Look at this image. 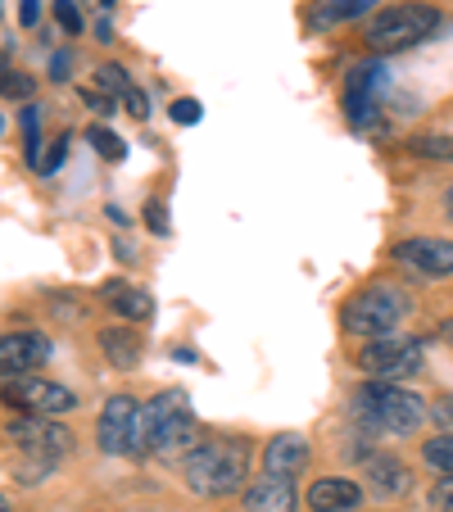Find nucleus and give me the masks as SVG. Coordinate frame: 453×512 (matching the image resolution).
<instances>
[{
    "mask_svg": "<svg viewBox=\"0 0 453 512\" xmlns=\"http://www.w3.org/2000/svg\"><path fill=\"white\" fill-rule=\"evenodd\" d=\"M245 476H250V445L232 435L200 440L182 458V481L200 499H232L236 490H245Z\"/></svg>",
    "mask_w": 453,
    "mask_h": 512,
    "instance_id": "nucleus-1",
    "label": "nucleus"
},
{
    "mask_svg": "<svg viewBox=\"0 0 453 512\" xmlns=\"http://www.w3.org/2000/svg\"><path fill=\"white\" fill-rule=\"evenodd\" d=\"M200 445V422H195L186 390H159L150 404H141V431H136V454L186 458Z\"/></svg>",
    "mask_w": 453,
    "mask_h": 512,
    "instance_id": "nucleus-2",
    "label": "nucleus"
},
{
    "mask_svg": "<svg viewBox=\"0 0 453 512\" xmlns=\"http://www.w3.org/2000/svg\"><path fill=\"white\" fill-rule=\"evenodd\" d=\"M354 417L367 431L381 435H413L426 422V399L404 390L399 381H367L354 390Z\"/></svg>",
    "mask_w": 453,
    "mask_h": 512,
    "instance_id": "nucleus-3",
    "label": "nucleus"
},
{
    "mask_svg": "<svg viewBox=\"0 0 453 512\" xmlns=\"http://www.w3.org/2000/svg\"><path fill=\"white\" fill-rule=\"evenodd\" d=\"M435 28H440V10H435L431 0H399V5H386V10L367 23L363 41L376 55H395V50L426 41Z\"/></svg>",
    "mask_w": 453,
    "mask_h": 512,
    "instance_id": "nucleus-4",
    "label": "nucleus"
},
{
    "mask_svg": "<svg viewBox=\"0 0 453 512\" xmlns=\"http://www.w3.org/2000/svg\"><path fill=\"white\" fill-rule=\"evenodd\" d=\"M408 313V295L399 286H363L358 295H349L345 313H340V327L349 336H363V340H376V336H390V331L404 322Z\"/></svg>",
    "mask_w": 453,
    "mask_h": 512,
    "instance_id": "nucleus-5",
    "label": "nucleus"
},
{
    "mask_svg": "<svg viewBox=\"0 0 453 512\" xmlns=\"http://www.w3.org/2000/svg\"><path fill=\"white\" fill-rule=\"evenodd\" d=\"M0 404L23 417H59V413H73V408H78V395L68 386H59V381H46L32 372V377H5Z\"/></svg>",
    "mask_w": 453,
    "mask_h": 512,
    "instance_id": "nucleus-6",
    "label": "nucleus"
},
{
    "mask_svg": "<svg viewBox=\"0 0 453 512\" xmlns=\"http://www.w3.org/2000/svg\"><path fill=\"white\" fill-rule=\"evenodd\" d=\"M422 340L413 336H376L358 349V368L372 381H404L422 372Z\"/></svg>",
    "mask_w": 453,
    "mask_h": 512,
    "instance_id": "nucleus-7",
    "label": "nucleus"
},
{
    "mask_svg": "<svg viewBox=\"0 0 453 512\" xmlns=\"http://www.w3.org/2000/svg\"><path fill=\"white\" fill-rule=\"evenodd\" d=\"M381 91H386V64L381 59H367V64L349 68L345 91H340V109H345L349 127L367 132L381 118Z\"/></svg>",
    "mask_w": 453,
    "mask_h": 512,
    "instance_id": "nucleus-8",
    "label": "nucleus"
},
{
    "mask_svg": "<svg viewBox=\"0 0 453 512\" xmlns=\"http://www.w3.org/2000/svg\"><path fill=\"white\" fill-rule=\"evenodd\" d=\"M136 431H141V404L132 395H114L100 408V422H96L100 454H109V458L136 454Z\"/></svg>",
    "mask_w": 453,
    "mask_h": 512,
    "instance_id": "nucleus-9",
    "label": "nucleus"
},
{
    "mask_svg": "<svg viewBox=\"0 0 453 512\" xmlns=\"http://www.w3.org/2000/svg\"><path fill=\"white\" fill-rule=\"evenodd\" d=\"M10 440L23 454H32L37 463L50 467H55V458H64L73 449V431L59 426L55 417H19V422H10Z\"/></svg>",
    "mask_w": 453,
    "mask_h": 512,
    "instance_id": "nucleus-10",
    "label": "nucleus"
},
{
    "mask_svg": "<svg viewBox=\"0 0 453 512\" xmlns=\"http://www.w3.org/2000/svg\"><path fill=\"white\" fill-rule=\"evenodd\" d=\"M50 340L41 331H5L0 336V377H32L46 368Z\"/></svg>",
    "mask_w": 453,
    "mask_h": 512,
    "instance_id": "nucleus-11",
    "label": "nucleus"
},
{
    "mask_svg": "<svg viewBox=\"0 0 453 512\" xmlns=\"http://www.w3.org/2000/svg\"><path fill=\"white\" fill-rule=\"evenodd\" d=\"M390 259L426 277H453V241H440V236H408L390 250Z\"/></svg>",
    "mask_w": 453,
    "mask_h": 512,
    "instance_id": "nucleus-12",
    "label": "nucleus"
},
{
    "mask_svg": "<svg viewBox=\"0 0 453 512\" xmlns=\"http://www.w3.org/2000/svg\"><path fill=\"white\" fill-rule=\"evenodd\" d=\"M309 458H313V449H309V440H304V435L281 431V435H272L268 445H263V476L295 481V476L309 467Z\"/></svg>",
    "mask_w": 453,
    "mask_h": 512,
    "instance_id": "nucleus-13",
    "label": "nucleus"
},
{
    "mask_svg": "<svg viewBox=\"0 0 453 512\" xmlns=\"http://www.w3.org/2000/svg\"><path fill=\"white\" fill-rule=\"evenodd\" d=\"M295 508H299L295 481L259 476L254 485H245V512H295Z\"/></svg>",
    "mask_w": 453,
    "mask_h": 512,
    "instance_id": "nucleus-14",
    "label": "nucleus"
},
{
    "mask_svg": "<svg viewBox=\"0 0 453 512\" xmlns=\"http://www.w3.org/2000/svg\"><path fill=\"white\" fill-rule=\"evenodd\" d=\"M363 503V490L349 476H322L309 485V508L313 512H354Z\"/></svg>",
    "mask_w": 453,
    "mask_h": 512,
    "instance_id": "nucleus-15",
    "label": "nucleus"
},
{
    "mask_svg": "<svg viewBox=\"0 0 453 512\" xmlns=\"http://www.w3.org/2000/svg\"><path fill=\"white\" fill-rule=\"evenodd\" d=\"M367 476H372L376 499H404L413 490V472L395 454H372L367 458Z\"/></svg>",
    "mask_w": 453,
    "mask_h": 512,
    "instance_id": "nucleus-16",
    "label": "nucleus"
},
{
    "mask_svg": "<svg viewBox=\"0 0 453 512\" xmlns=\"http://www.w3.org/2000/svg\"><path fill=\"white\" fill-rule=\"evenodd\" d=\"M381 0H313L309 5V28L313 32H327V28H340V23H354L363 14H372Z\"/></svg>",
    "mask_w": 453,
    "mask_h": 512,
    "instance_id": "nucleus-17",
    "label": "nucleus"
},
{
    "mask_svg": "<svg viewBox=\"0 0 453 512\" xmlns=\"http://www.w3.org/2000/svg\"><path fill=\"white\" fill-rule=\"evenodd\" d=\"M100 295H105L109 309H114L118 318H127V322H150V318H155V300H150L141 286H127V281H105V286H100Z\"/></svg>",
    "mask_w": 453,
    "mask_h": 512,
    "instance_id": "nucleus-18",
    "label": "nucleus"
},
{
    "mask_svg": "<svg viewBox=\"0 0 453 512\" xmlns=\"http://www.w3.org/2000/svg\"><path fill=\"white\" fill-rule=\"evenodd\" d=\"M100 349H105V358L114 363V368L132 372L136 363H141V354H145V340H141V331H132V322H127V327H105L100 331Z\"/></svg>",
    "mask_w": 453,
    "mask_h": 512,
    "instance_id": "nucleus-19",
    "label": "nucleus"
},
{
    "mask_svg": "<svg viewBox=\"0 0 453 512\" xmlns=\"http://www.w3.org/2000/svg\"><path fill=\"white\" fill-rule=\"evenodd\" d=\"M422 463L435 467L440 476H453V435L449 431H440L435 440H426V445H422Z\"/></svg>",
    "mask_w": 453,
    "mask_h": 512,
    "instance_id": "nucleus-20",
    "label": "nucleus"
},
{
    "mask_svg": "<svg viewBox=\"0 0 453 512\" xmlns=\"http://www.w3.org/2000/svg\"><path fill=\"white\" fill-rule=\"evenodd\" d=\"M23 159H28L32 168L41 164V109L37 105H23Z\"/></svg>",
    "mask_w": 453,
    "mask_h": 512,
    "instance_id": "nucleus-21",
    "label": "nucleus"
},
{
    "mask_svg": "<svg viewBox=\"0 0 453 512\" xmlns=\"http://www.w3.org/2000/svg\"><path fill=\"white\" fill-rule=\"evenodd\" d=\"M96 82H100V91H105V96H118V100H123L127 91L136 87L132 73H127L123 64H100V68H96Z\"/></svg>",
    "mask_w": 453,
    "mask_h": 512,
    "instance_id": "nucleus-22",
    "label": "nucleus"
},
{
    "mask_svg": "<svg viewBox=\"0 0 453 512\" xmlns=\"http://www.w3.org/2000/svg\"><path fill=\"white\" fill-rule=\"evenodd\" d=\"M87 141L96 145V150H100V159H109V164H118V159L127 155V145L118 141V136L109 132L105 123H91V127H87Z\"/></svg>",
    "mask_w": 453,
    "mask_h": 512,
    "instance_id": "nucleus-23",
    "label": "nucleus"
},
{
    "mask_svg": "<svg viewBox=\"0 0 453 512\" xmlns=\"http://www.w3.org/2000/svg\"><path fill=\"white\" fill-rule=\"evenodd\" d=\"M408 150L417 159H453V136H413Z\"/></svg>",
    "mask_w": 453,
    "mask_h": 512,
    "instance_id": "nucleus-24",
    "label": "nucleus"
},
{
    "mask_svg": "<svg viewBox=\"0 0 453 512\" xmlns=\"http://www.w3.org/2000/svg\"><path fill=\"white\" fill-rule=\"evenodd\" d=\"M0 96L28 100L32 96V78H28V73H14V68H5V73H0Z\"/></svg>",
    "mask_w": 453,
    "mask_h": 512,
    "instance_id": "nucleus-25",
    "label": "nucleus"
},
{
    "mask_svg": "<svg viewBox=\"0 0 453 512\" xmlns=\"http://www.w3.org/2000/svg\"><path fill=\"white\" fill-rule=\"evenodd\" d=\"M168 114H173L177 127H191V123H200V118H204V105H200V100H191V96H182V100H173V109H168Z\"/></svg>",
    "mask_w": 453,
    "mask_h": 512,
    "instance_id": "nucleus-26",
    "label": "nucleus"
},
{
    "mask_svg": "<svg viewBox=\"0 0 453 512\" xmlns=\"http://www.w3.org/2000/svg\"><path fill=\"white\" fill-rule=\"evenodd\" d=\"M64 159H68V136H59L55 145H50V155H41V164H37V173H59L64 168Z\"/></svg>",
    "mask_w": 453,
    "mask_h": 512,
    "instance_id": "nucleus-27",
    "label": "nucleus"
},
{
    "mask_svg": "<svg viewBox=\"0 0 453 512\" xmlns=\"http://www.w3.org/2000/svg\"><path fill=\"white\" fill-rule=\"evenodd\" d=\"M431 508L435 512H453V476H440L431 485Z\"/></svg>",
    "mask_w": 453,
    "mask_h": 512,
    "instance_id": "nucleus-28",
    "label": "nucleus"
},
{
    "mask_svg": "<svg viewBox=\"0 0 453 512\" xmlns=\"http://www.w3.org/2000/svg\"><path fill=\"white\" fill-rule=\"evenodd\" d=\"M55 14H59V23H64V32H73V37H78V32H82L78 5H73V0H55Z\"/></svg>",
    "mask_w": 453,
    "mask_h": 512,
    "instance_id": "nucleus-29",
    "label": "nucleus"
},
{
    "mask_svg": "<svg viewBox=\"0 0 453 512\" xmlns=\"http://www.w3.org/2000/svg\"><path fill=\"white\" fill-rule=\"evenodd\" d=\"M145 227H150V232L155 236H168V209L159 200H150L145 204Z\"/></svg>",
    "mask_w": 453,
    "mask_h": 512,
    "instance_id": "nucleus-30",
    "label": "nucleus"
},
{
    "mask_svg": "<svg viewBox=\"0 0 453 512\" xmlns=\"http://www.w3.org/2000/svg\"><path fill=\"white\" fill-rule=\"evenodd\" d=\"M82 105L96 109V114H114V96H105L100 87H82Z\"/></svg>",
    "mask_w": 453,
    "mask_h": 512,
    "instance_id": "nucleus-31",
    "label": "nucleus"
},
{
    "mask_svg": "<svg viewBox=\"0 0 453 512\" xmlns=\"http://www.w3.org/2000/svg\"><path fill=\"white\" fill-rule=\"evenodd\" d=\"M123 105H127V114H132L136 123H145V118H150V100H145V91H141V87H132V91H127V96H123Z\"/></svg>",
    "mask_w": 453,
    "mask_h": 512,
    "instance_id": "nucleus-32",
    "label": "nucleus"
},
{
    "mask_svg": "<svg viewBox=\"0 0 453 512\" xmlns=\"http://www.w3.org/2000/svg\"><path fill=\"white\" fill-rule=\"evenodd\" d=\"M431 413H435V422H440L444 431L453 435V399H435V408H431Z\"/></svg>",
    "mask_w": 453,
    "mask_h": 512,
    "instance_id": "nucleus-33",
    "label": "nucleus"
},
{
    "mask_svg": "<svg viewBox=\"0 0 453 512\" xmlns=\"http://www.w3.org/2000/svg\"><path fill=\"white\" fill-rule=\"evenodd\" d=\"M37 19H41V5H37V0H23L19 23H23V28H37Z\"/></svg>",
    "mask_w": 453,
    "mask_h": 512,
    "instance_id": "nucleus-34",
    "label": "nucleus"
},
{
    "mask_svg": "<svg viewBox=\"0 0 453 512\" xmlns=\"http://www.w3.org/2000/svg\"><path fill=\"white\" fill-rule=\"evenodd\" d=\"M68 64H73L68 55H55V59H50V73H55V82H64V78H68Z\"/></svg>",
    "mask_w": 453,
    "mask_h": 512,
    "instance_id": "nucleus-35",
    "label": "nucleus"
},
{
    "mask_svg": "<svg viewBox=\"0 0 453 512\" xmlns=\"http://www.w3.org/2000/svg\"><path fill=\"white\" fill-rule=\"evenodd\" d=\"M114 254H118V259H123V263H132V259H136V254H132V245H127V241H114Z\"/></svg>",
    "mask_w": 453,
    "mask_h": 512,
    "instance_id": "nucleus-36",
    "label": "nucleus"
},
{
    "mask_svg": "<svg viewBox=\"0 0 453 512\" xmlns=\"http://www.w3.org/2000/svg\"><path fill=\"white\" fill-rule=\"evenodd\" d=\"M444 213H449V218H453V186H449V191H444Z\"/></svg>",
    "mask_w": 453,
    "mask_h": 512,
    "instance_id": "nucleus-37",
    "label": "nucleus"
},
{
    "mask_svg": "<svg viewBox=\"0 0 453 512\" xmlns=\"http://www.w3.org/2000/svg\"><path fill=\"white\" fill-rule=\"evenodd\" d=\"M440 331H444V340H453V322H444V327H440Z\"/></svg>",
    "mask_w": 453,
    "mask_h": 512,
    "instance_id": "nucleus-38",
    "label": "nucleus"
},
{
    "mask_svg": "<svg viewBox=\"0 0 453 512\" xmlns=\"http://www.w3.org/2000/svg\"><path fill=\"white\" fill-rule=\"evenodd\" d=\"M100 5H105V10H114V0H100Z\"/></svg>",
    "mask_w": 453,
    "mask_h": 512,
    "instance_id": "nucleus-39",
    "label": "nucleus"
},
{
    "mask_svg": "<svg viewBox=\"0 0 453 512\" xmlns=\"http://www.w3.org/2000/svg\"><path fill=\"white\" fill-rule=\"evenodd\" d=\"M0 512H10V503H5V499H0Z\"/></svg>",
    "mask_w": 453,
    "mask_h": 512,
    "instance_id": "nucleus-40",
    "label": "nucleus"
},
{
    "mask_svg": "<svg viewBox=\"0 0 453 512\" xmlns=\"http://www.w3.org/2000/svg\"><path fill=\"white\" fill-rule=\"evenodd\" d=\"M0 127H5V123H0Z\"/></svg>",
    "mask_w": 453,
    "mask_h": 512,
    "instance_id": "nucleus-41",
    "label": "nucleus"
}]
</instances>
